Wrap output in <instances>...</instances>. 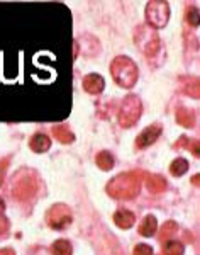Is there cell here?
<instances>
[{
  "instance_id": "1",
  "label": "cell",
  "mask_w": 200,
  "mask_h": 255,
  "mask_svg": "<svg viewBox=\"0 0 200 255\" xmlns=\"http://www.w3.org/2000/svg\"><path fill=\"white\" fill-rule=\"evenodd\" d=\"M142 177V172H124L110 179L105 191L114 199H134L141 191Z\"/></svg>"
},
{
  "instance_id": "2",
  "label": "cell",
  "mask_w": 200,
  "mask_h": 255,
  "mask_svg": "<svg viewBox=\"0 0 200 255\" xmlns=\"http://www.w3.org/2000/svg\"><path fill=\"white\" fill-rule=\"evenodd\" d=\"M112 79L122 89H133L137 82V67L129 56H117L110 63Z\"/></svg>"
},
{
  "instance_id": "3",
  "label": "cell",
  "mask_w": 200,
  "mask_h": 255,
  "mask_svg": "<svg viewBox=\"0 0 200 255\" xmlns=\"http://www.w3.org/2000/svg\"><path fill=\"white\" fill-rule=\"evenodd\" d=\"M134 43L141 49L142 55H146L148 58H153L154 55H158L161 48V41L156 29L149 27L148 24H141L134 29Z\"/></svg>"
},
{
  "instance_id": "4",
  "label": "cell",
  "mask_w": 200,
  "mask_h": 255,
  "mask_svg": "<svg viewBox=\"0 0 200 255\" xmlns=\"http://www.w3.org/2000/svg\"><path fill=\"white\" fill-rule=\"evenodd\" d=\"M142 114V102L141 99L136 96V94H129V96L124 97L119 109V116H117V121L122 128H133L139 121Z\"/></svg>"
},
{
  "instance_id": "5",
  "label": "cell",
  "mask_w": 200,
  "mask_h": 255,
  "mask_svg": "<svg viewBox=\"0 0 200 255\" xmlns=\"http://www.w3.org/2000/svg\"><path fill=\"white\" fill-rule=\"evenodd\" d=\"M146 20L153 29L165 27L170 20V5L165 0H151L146 5Z\"/></svg>"
},
{
  "instance_id": "6",
  "label": "cell",
  "mask_w": 200,
  "mask_h": 255,
  "mask_svg": "<svg viewBox=\"0 0 200 255\" xmlns=\"http://www.w3.org/2000/svg\"><path fill=\"white\" fill-rule=\"evenodd\" d=\"M38 191V180L31 170H20L14 182V196L19 201H27Z\"/></svg>"
},
{
  "instance_id": "7",
  "label": "cell",
  "mask_w": 200,
  "mask_h": 255,
  "mask_svg": "<svg viewBox=\"0 0 200 255\" xmlns=\"http://www.w3.org/2000/svg\"><path fill=\"white\" fill-rule=\"evenodd\" d=\"M71 220H73L71 209L67 204H55V206H51V209L46 215L48 225L55 230H65L71 223Z\"/></svg>"
},
{
  "instance_id": "8",
  "label": "cell",
  "mask_w": 200,
  "mask_h": 255,
  "mask_svg": "<svg viewBox=\"0 0 200 255\" xmlns=\"http://www.w3.org/2000/svg\"><path fill=\"white\" fill-rule=\"evenodd\" d=\"M161 131H163L161 125H151L148 128H144L139 133V136L136 138V148L137 150H142V148H148L149 145H153L160 138Z\"/></svg>"
},
{
  "instance_id": "9",
  "label": "cell",
  "mask_w": 200,
  "mask_h": 255,
  "mask_svg": "<svg viewBox=\"0 0 200 255\" xmlns=\"http://www.w3.org/2000/svg\"><path fill=\"white\" fill-rule=\"evenodd\" d=\"M104 87H105L104 77L99 75V73H88V75L83 79L85 92L92 94V96H97V94H100L102 90H104Z\"/></svg>"
},
{
  "instance_id": "10",
  "label": "cell",
  "mask_w": 200,
  "mask_h": 255,
  "mask_svg": "<svg viewBox=\"0 0 200 255\" xmlns=\"http://www.w3.org/2000/svg\"><path fill=\"white\" fill-rule=\"evenodd\" d=\"M180 87L183 90V94H187V96H190L194 99L200 97V84H199L197 77H182Z\"/></svg>"
},
{
  "instance_id": "11",
  "label": "cell",
  "mask_w": 200,
  "mask_h": 255,
  "mask_svg": "<svg viewBox=\"0 0 200 255\" xmlns=\"http://www.w3.org/2000/svg\"><path fill=\"white\" fill-rule=\"evenodd\" d=\"M29 146L32 151H36V153H44V151H48L51 148V138L48 136V134L38 133L31 138Z\"/></svg>"
},
{
  "instance_id": "12",
  "label": "cell",
  "mask_w": 200,
  "mask_h": 255,
  "mask_svg": "<svg viewBox=\"0 0 200 255\" xmlns=\"http://www.w3.org/2000/svg\"><path fill=\"white\" fill-rule=\"evenodd\" d=\"M134 221H136V216H134V213L128 211V209H119V211L114 213V223L122 230L131 228L134 225Z\"/></svg>"
},
{
  "instance_id": "13",
  "label": "cell",
  "mask_w": 200,
  "mask_h": 255,
  "mask_svg": "<svg viewBox=\"0 0 200 255\" xmlns=\"http://www.w3.org/2000/svg\"><path fill=\"white\" fill-rule=\"evenodd\" d=\"M146 187L151 194H161V192L166 191L168 184H166L165 177L161 175H148L146 177Z\"/></svg>"
},
{
  "instance_id": "14",
  "label": "cell",
  "mask_w": 200,
  "mask_h": 255,
  "mask_svg": "<svg viewBox=\"0 0 200 255\" xmlns=\"http://www.w3.org/2000/svg\"><path fill=\"white\" fill-rule=\"evenodd\" d=\"M53 134H55V138L58 139L60 143H63V145H68V143L75 141V134L70 131V128L65 125H58L53 128Z\"/></svg>"
},
{
  "instance_id": "15",
  "label": "cell",
  "mask_w": 200,
  "mask_h": 255,
  "mask_svg": "<svg viewBox=\"0 0 200 255\" xmlns=\"http://www.w3.org/2000/svg\"><path fill=\"white\" fill-rule=\"evenodd\" d=\"M177 121L180 126L185 128H194L195 125V114L194 111L187 109V108H178L177 109Z\"/></svg>"
},
{
  "instance_id": "16",
  "label": "cell",
  "mask_w": 200,
  "mask_h": 255,
  "mask_svg": "<svg viewBox=\"0 0 200 255\" xmlns=\"http://www.w3.org/2000/svg\"><path fill=\"white\" fill-rule=\"evenodd\" d=\"M158 230V221L153 215H148L142 220V223L139 226V233L142 237H153Z\"/></svg>"
},
{
  "instance_id": "17",
  "label": "cell",
  "mask_w": 200,
  "mask_h": 255,
  "mask_svg": "<svg viewBox=\"0 0 200 255\" xmlns=\"http://www.w3.org/2000/svg\"><path fill=\"white\" fill-rule=\"evenodd\" d=\"M95 162H97V165H99L100 170H104V172H109V170H112L114 168V157H112V153L110 151H100L99 155H97V158H95Z\"/></svg>"
},
{
  "instance_id": "18",
  "label": "cell",
  "mask_w": 200,
  "mask_h": 255,
  "mask_svg": "<svg viewBox=\"0 0 200 255\" xmlns=\"http://www.w3.org/2000/svg\"><path fill=\"white\" fill-rule=\"evenodd\" d=\"M183 252H185V247H183L182 242L166 240L165 245H163V254L165 255H183Z\"/></svg>"
},
{
  "instance_id": "19",
  "label": "cell",
  "mask_w": 200,
  "mask_h": 255,
  "mask_svg": "<svg viewBox=\"0 0 200 255\" xmlns=\"http://www.w3.org/2000/svg\"><path fill=\"white\" fill-rule=\"evenodd\" d=\"M187 170H189V162H187L185 158H182V157L180 158H175L173 162H171V165H170V172L175 177L183 175Z\"/></svg>"
},
{
  "instance_id": "20",
  "label": "cell",
  "mask_w": 200,
  "mask_h": 255,
  "mask_svg": "<svg viewBox=\"0 0 200 255\" xmlns=\"http://www.w3.org/2000/svg\"><path fill=\"white\" fill-rule=\"evenodd\" d=\"M53 254L55 255H71L73 247L68 240H56L51 247Z\"/></svg>"
},
{
  "instance_id": "21",
  "label": "cell",
  "mask_w": 200,
  "mask_h": 255,
  "mask_svg": "<svg viewBox=\"0 0 200 255\" xmlns=\"http://www.w3.org/2000/svg\"><path fill=\"white\" fill-rule=\"evenodd\" d=\"M177 228H178V225L175 223V221H166V223L160 228V240H163V242L171 240V235L177 232Z\"/></svg>"
},
{
  "instance_id": "22",
  "label": "cell",
  "mask_w": 200,
  "mask_h": 255,
  "mask_svg": "<svg viewBox=\"0 0 200 255\" xmlns=\"http://www.w3.org/2000/svg\"><path fill=\"white\" fill-rule=\"evenodd\" d=\"M199 20H200L199 9H197V7H190V9L187 10V22H189L192 27H197Z\"/></svg>"
},
{
  "instance_id": "23",
  "label": "cell",
  "mask_w": 200,
  "mask_h": 255,
  "mask_svg": "<svg viewBox=\"0 0 200 255\" xmlns=\"http://www.w3.org/2000/svg\"><path fill=\"white\" fill-rule=\"evenodd\" d=\"M133 255H153V249L149 245H144V244H139L134 247V252Z\"/></svg>"
},
{
  "instance_id": "24",
  "label": "cell",
  "mask_w": 200,
  "mask_h": 255,
  "mask_svg": "<svg viewBox=\"0 0 200 255\" xmlns=\"http://www.w3.org/2000/svg\"><path fill=\"white\" fill-rule=\"evenodd\" d=\"M7 167H9V160L3 158L2 162H0V186H2L3 179H5V170H7Z\"/></svg>"
},
{
  "instance_id": "25",
  "label": "cell",
  "mask_w": 200,
  "mask_h": 255,
  "mask_svg": "<svg viewBox=\"0 0 200 255\" xmlns=\"http://www.w3.org/2000/svg\"><path fill=\"white\" fill-rule=\"evenodd\" d=\"M7 228H9V221H7V218L3 215H0V235H2V233H5Z\"/></svg>"
},
{
  "instance_id": "26",
  "label": "cell",
  "mask_w": 200,
  "mask_h": 255,
  "mask_svg": "<svg viewBox=\"0 0 200 255\" xmlns=\"http://www.w3.org/2000/svg\"><path fill=\"white\" fill-rule=\"evenodd\" d=\"M192 153H194L195 155V157H199V155H200V148H199V141H197V139H194V141H192Z\"/></svg>"
},
{
  "instance_id": "27",
  "label": "cell",
  "mask_w": 200,
  "mask_h": 255,
  "mask_svg": "<svg viewBox=\"0 0 200 255\" xmlns=\"http://www.w3.org/2000/svg\"><path fill=\"white\" fill-rule=\"evenodd\" d=\"M0 255H15L12 249H0Z\"/></svg>"
},
{
  "instance_id": "28",
  "label": "cell",
  "mask_w": 200,
  "mask_h": 255,
  "mask_svg": "<svg viewBox=\"0 0 200 255\" xmlns=\"http://www.w3.org/2000/svg\"><path fill=\"white\" fill-rule=\"evenodd\" d=\"M199 182H200V177H199V175H194V177H192V184H194V186H197Z\"/></svg>"
},
{
  "instance_id": "29",
  "label": "cell",
  "mask_w": 200,
  "mask_h": 255,
  "mask_svg": "<svg viewBox=\"0 0 200 255\" xmlns=\"http://www.w3.org/2000/svg\"><path fill=\"white\" fill-rule=\"evenodd\" d=\"M3 211H5V203L3 199H0V215H3Z\"/></svg>"
},
{
  "instance_id": "30",
  "label": "cell",
  "mask_w": 200,
  "mask_h": 255,
  "mask_svg": "<svg viewBox=\"0 0 200 255\" xmlns=\"http://www.w3.org/2000/svg\"><path fill=\"white\" fill-rule=\"evenodd\" d=\"M78 56V44H76V41H75V58Z\"/></svg>"
}]
</instances>
